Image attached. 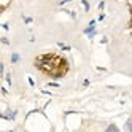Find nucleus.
I'll return each mask as SVG.
<instances>
[{
	"mask_svg": "<svg viewBox=\"0 0 132 132\" xmlns=\"http://www.w3.org/2000/svg\"><path fill=\"white\" fill-rule=\"evenodd\" d=\"M94 24H96V21H91L89 26H88V29H84V33H86L89 38H92V37L96 35V29H94Z\"/></svg>",
	"mask_w": 132,
	"mask_h": 132,
	"instance_id": "1",
	"label": "nucleus"
},
{
	"mask_svg": "<svg viewBox=\"0 0 132 132\" xmlns=\"http://www.w3.org/2000/svg\"><path fill=\"white\" fill-rule=\"evenodd\" d=\"M15 116H16V111H8L6 115H3V118H5V119H13Z\"/></svg>",
	"mask_w": 132,
	"mask_h": 132,
	"instance_id": "2",
	"label": "nucleus"
},
{
	"mask_svg": "<svg viewBox=\"0 0 132 132\" xmlns=\"http://www.w3.org/2000/svg\"><path fill=\"white\" fill-rule=\"evenodd\" d=\"M11 62L13 64H16V62H19V54H11Z\"/></svg>",
	"mask_w": 132,
	"mask_h": 132,
	"instance_id": "3",
	"label": "nucleus"
},
{
	"mask_svg": "<svg viewBox=\"0 0 132 132\" xmlns=\"http://www.w3.org/2000/svg\"><path fill=\"white\" fill-rule=\"evenodd\" d=\"M83 6L86 11H89V3H88V0H83Z\"/></svg>",
	"mask_w": 132,
	"mask_h": 132,
	"instance_id": "4",
	"label": "nucleus"
},
{
	"mask_svg": "<svg viewBox=\"0 0 132 132\" xmlns=\"http://www.w3.org/2000/svg\"><path fill=\"white\" fill-rule=\"evenodd\" d=\"M107 131H118V127L115 126V124H110V126L107 127Z\"/></svg>",
	"mask_w": 132,
	"mask_h": 132,
	"instance_id": "5",
	"label": "nucleus"
},
{
	"mask_svg": "<svg viewBox=\"0 0 132 132\" xmlns=\"http://www.w3.org/2000/svg\"><path fill=\"white\" fill-rule=\"evenodd\" d=\"M129 129V131H132V123L129 121V123H126V131Z\"/></svg>",
	"mask_w": 132,
	"mask_h": 132,
	"instance_id": "6",
	"label": "nucleus"
},
{
	"mask_svg": "<svg viewBox=\"0 0 132 132\" xmlns=\"http://www.w3.org/2000/svg\"><path fill=\"white\" fill-rule=\"evenodd\" d=\"M6 83H8V84L13 83V81H11V76H10V75H6Z\"/></svg>",
	"mask_w": 132,
	"mask_h": 132,
	"instance_id": "7",
	"label": "nucleus"
},
{
	"mask_svg": "<svg viewBox=\"0 0 132 132\" xmlns=\"http://www.w3.org/2000/svg\"><path fill=\"white\" fill-rule=\"evenodd\" d=\"M103 6H105V2H100L99 3V10H103Z\"/></svg>",
	"mask_w": 132,
	"mask_h": 132,
	"instance_id": "8",
	"label": "nucleus"
},
{
	"mask_svg": "<svg viewBox=\"0 0 132 132\" xmlns=\"http://www.w3.org/2000/svg\"><path fill=\"white\" fill-rule=\"evenodd\" d=\"M48 86H49V88H57V86H59V84H57V83H49Z\"/></svg>",
	"mask_w": 132,
	"mask_h": 132,
	"instance_id": "9",
	"label": "nucleus"
},
{
	"mask_svg": "<svg viewBox=\"0 0 132 132\" xmlns=\"http://www.w3.org/2000/svg\"><path fill=\"white\" fill-rule=\"evenodd\" d=\"M67 2H72V0H60V2H59V5H65Z\"/></svg>",
	"mask_w": 132,
	"mask_h": 132,
	"instance_id": "10",
	"label": "nucleus"
},
{
	"mask_svg": "<svg viewBox=\"0 0 132 132\" xmlns=\"http://www.w3.org/2000/svg\"><path fill=\"white\" fill-rule=\"evenodd\" d=\"M2 43H3V45H8V38H5V37H3V38H2Z\"/></svg>",
	"mask_w": 132,
	"mask_h": 132,
	"instance_id": "11",
	"label": "nucleus"
},
{
	"mask_svg": "<svg viewBox=\"0 0 132 132\" xmlns=\"http://www.w3.org/2000/svg\"><path fill=\"white\" fill-rule=\"evenodd\" d=\"M24 22H32V18H26L24 16Z\"/></svg>",
	"mask_w": 132,
	"mask_h": 132,
	"instance_id": "12",
	"label": "nucleus"
},
{
	"mask_svg": "<svg viewBox=\"0 0 132 132\" xmlns=\"http://www.w3.org/2000/svg\"><path fill=\"white\" fill-rule=\"evenodd\" d=\"M129 26H131V29H132V21H131V24H129Z\"/></svg>",
	"mask_w": 132,
	"mask_h": 132,
	"instance_id": "13",
	"label": "nucleus"
}]
</instances>
